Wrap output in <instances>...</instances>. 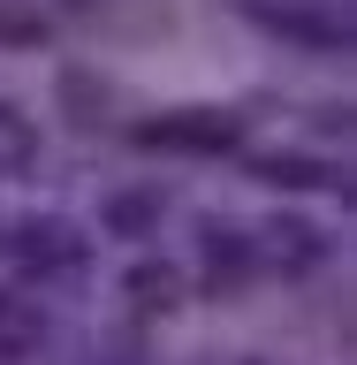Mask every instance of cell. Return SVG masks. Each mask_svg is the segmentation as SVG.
<instances>
[{"instance_id":"cell-1","label":"cell","mask_w":357,"mask_h":365,"mask_svg":"<svg viewBox=\"0 0 357 365\" xmlns=\"http://www.w3.org/2000/svg\"><path fill=\"white\" fill-rule=\"evenodd\" d=\"M130 137L145 153H236L244 145V122L228 107H175V114H160V122H137Z\"/></svg>"},{"instance_id":"cell-8","label":"cell","mask_w":357,"mask_h":365,"mask_svg":"<svg viewBox=\"0 0 357 365\" xmlns=\"http://www.w3.org/2000/svg\"><path fill=\"white\" fill-rule=\"evenodd\" d=\"M152 221H160L152 190H122V198H107V228H122V236H145Z\"/></svg>"},{"instance_id":"cell-7","label":"cell","mask_w":357,"mask_h":365,"mask_svg":"<svg viewBox=\"0 0 357 365\" xmlns=\"http://www.w3.org/2000/svg\"><path fill=\"white\" fill-rule=\"evenodd\" d=\"M251 168H259V175H274V182H296V190H312V182H342L335 168H319V160H296V153H259Z\"/></svg>"},{"instance_id":"cell-10","label":"cell","mask_w":357,"mask_h":365,"mask_svg":"<svg viewBox=\"0 0 357 365\" xmlns=\"http://www.w3.org/2000/svg\"><path fill=\"white\" fill-rule=\"evenodd\" d=\"M236 8H251L259 23H289L296 8H312V0H236Z\"/></svg>"},{"instance_id":"cell-9","label":"cell","mask_w":357,"mask_h":365,"mask_svg":"<svg viewBox=\"0 0 357 365\" xmlns=\"http://www.w3.org/2000/svg\"><path fill=\"white\" fill-rule=\"evenodd\" d=\"M31 153H38L31 122H23L16 107H0V168H31Z\"/></svg>"},{"instance_id":"cell-3","label":"cell","mask_w":357,"mask_h":365,"mask_svg":"<svg viewBox=\"0 0 357 365\" xmlns=\"http://www.w3.org/2000/svg\"><path fill=\"white\" fill-rule=\"evenodd\" d=\"M251 251H259V267H281V274H312L319 259H327V236H319L312 221H296V213H274V221H259Z\"/></svg>"},{"instance_id":"cell-4","label":"cell","mask_w":357,"mask_h":365,"mask_svg":"<svg viewBox=\"0 0 357 365\" xmlns=\"http://www.w3.org/2000/svg\"><path fill=\"white\" fill-rule=\"evenodd\" d=\"M251 274H259L251 236H236V228H221V221H205V282H213V289H244Z\"/></svg>"},{"instance_id":"cell-2","label":"cell","mask_w":357,"mask_h":365,"mask_svg":"<svg viewBox=\"0 0 357 365\" xmlns=\"http://www.w3.org/2000/svg\"><path fill=\"white\" fill-rule=\"evenodd\" d=\"M8 259L23 274H76L84 267V236L61 221V213H31V221L8 228Z\"/></svg>"},{"instance_id":"cell-5","label":"cell","mask_w":357,"mask_h":365,"mask_svg":"<svg viewBox=\"0 0 357 365\" xmlns=\"http://www.w3.org/2000/svg\"><path fill=\"white\" fill-rule=\"evenodd\" d=\"M38 342H46V312L31 304V297L0 289V358H31Z\"/></svg>"},{"instance_id":"cell-6","label":"cell","mask_w":357,"mask_h":365,"mask_svg":"<svg viewBox=\"0 0 357 365\" xmlns=\"http://www.w3.org/2000/svg\"><path fill=\"white\" fill-rule=\"evenodd\" d=\"M122 289H130L137 312H175L190 282H182V267H160V259H145V267H130V282H122Z\"/></svg>"}]
</instances>
